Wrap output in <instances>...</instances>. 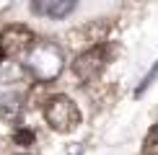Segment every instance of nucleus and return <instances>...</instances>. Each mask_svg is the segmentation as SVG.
<instances>
[{
    "label": "nucleus",
    "mask_w": 158,
    "mask_h": 155,
    "mask_svg": "<svg viewBox=\"0 0 158 155\" xmlns=\"http://www.w3.org/2000/svg\"><path fill=\"white\" fill-rule=\"evenodd\" d=\"M65 67V57L60 47L47 39H34L23 52V70L39 83H52Z\"/></svg>",
    "instance_id": "1"
},
{
    "label": "nucleus",
    "mask_w": 158,
    "mask_h": 155,
    "mask_svg": "<svg viewBox=\"0 0 158 155\" xmlns=\"http://www.w3.org/2000/svg\"><path fill=\"white\" fill-rule=\"evenodd\" d=\"M44 116H47V124L60 134H68L81 124V111H78L75 101L68 96H52L44 106Z\"/></svg>",
    "instance_id": "2"
},
{
    "label": "nucleus",
    "mask_w": 158,
    "mask_h": 155,
    "mask_svg": "<svg viewBox=\"0 0 158 155\" xmlns=\"http://www.w3.org/2000/svg\"><path fill=\"white\" fill-rule=\"evenodd\" d=\"M106 62H109V47L106 44H98V47H91L88 52H83V54L75 57L73 73H75L78 80L88 83V80H94V78L106 67Z\"/></svg>",
    "instance_id": "3"
},
{
    "label": "nucleus",
    "mask_w": 158,
    "mask_h": 155,
    "mask_svg": "<svg viewBox=\"0 0 158 155\" xmlns=\"http://www.w3.org/2000/svg\"><path fill=\"white\" fill-rule=\"evenodd\" d=\"M31 42H34V34L26 26H8V29L0 31V52L8 57L23 54L31 47Z\"/></svg>",
    "instance_id": "4"
},
{
    "label": "nucleus",
    "mask_w": 158,
    "mask_h": 155,
    "mask_svg": "<svg viewBox=\"0 0 158 155\" xmlns=\"http://www.w3.org/2000/svg\"><path fill=\"white\" fill-rule=\"evenodd\" d=\"M75 5H78V0H34L31 8H34L36 16H47V18H55V21H62V18H68L75 10Z\"/></svg>",
    "instance_id": "5"
},
{
    "label": "nucleus",
    "mask_w": 158,
    "mask_h": 155,
    "mask_svg": "<svg viewBox=\"0 0 158 155\" xmlns=\"http://www.w3.org/2000/svg\"><path fill=\"white\" fill-rule=\"evenodd\" d=\"M23 111V103H21V96L16 93H8L0 98V119L5 121V124H16L18 116Z\"/></svg>",
    "instance_id": "6"
},
{
    "label": "nucleus",
    "mask_w": 158,
    "mask_h": 155,
    "mask_svg": "<svg viewBox=\"0 0 158 155\" xmlns=\"http://www.w3.org/2000/svg\"><path fill=\"white\" fill-rule=\"evenodd\" d=\"M156 80H158V60H156V65H153V67H150L148 73H145V78H143V80H140V85H137L135 96H143V93H145V90H148L150 85H153Z\"/></svg>",
    "instance_id": "7"
},
{
    "label": "nucleus",
    "mask_w": 158,
    "mask_h": 155,
    "mask_svg": "<svg viewBox=\"0 0 158 155\" xmlns=\"http://www.w3.org/2000/svg\"><path fill=\"white\" fill-rule=\"evenodd\" d=\"M143 155H158V124L148 132L145 145H143Z\"/></svg>",
    "instance_id": "8"
},
{
    "label": "nucleus",
    "mask_w": 158,
    "mask_h": 155,
    "mask_svg": "<svg viewBox=\"0 0 158 155\" xmlns=\"http://www.w3.org/2000/svg\"><path fill=\"white\" fill-rule=\"evenodd\" d=\"M23 73H26L23 67H13V62H8V70H5V67L0 70V83H16Z\"/></svg>",
    "instance_id": "9"
},
{
    "label": "nucleus",
    "mask_w": 158,
    "mask_h": 155,
    "mask_svg": "<svg viewBox=\"0 0 158 155\" xmlns=\"http://www.w3.org/2000/svg\"><path fill=\"white\" fill-rule=\"evenodd\" d=\"M13 142H16L18 147H29L31 142H34V132H31V129H18V132L13 134Z\"/></svg>",
    "instance_id": "10"
}]
</instances>
